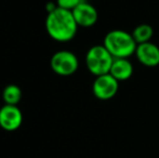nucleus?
Wrapping results in <instances>:
<instances>
[{
  "instance_id": "nucleus-7",
  "label": "nucleus",
  "mask_w": 159,
  "mask_h": 158,
  "mask_svg": "<svg viewBox=\"0 0 159 158\" xmlns=\"http://www.w3.org/2000/svg\"><path fill=\"white\" fill-rule=\"evenodd\" d=\"M76 23L80 27H92L98 19V10L91 3L84 1L71 11Z\"/></svg>"
},
{
  "instance_id": "nucleus-11",
  "label": "nucleus",
  "mask_w": 159,
  "mask_h": 158,
  "mask_svg": "<svg viewBox=\"0 0 159 158\" xmlns=\"http://www.w3.org/2000/svg\"><path fill=\"white\" fill-rule=\"evenodd\" d=\"M153 35H154V29L148 24L138 25L133 29V32H132V37H133V39L135 40V42L138 44L151 41Z\"/></svg>"
},
{
  "instance_id": "nucleus-1",
  "label": "nucleus",
  "mask_w": 159,
  "mask_h": 158,
  "mask_svg": "<svg viewBox=\"0 0 159 158\" xmlns=\"http://www.w3.org/2000/svg\"><path fill=\"white\" fill-rule=\"evenodd\" d=\"M46 29L53 40L67 42L76 36L78 25L71 11L57 8L53 12L47 15Z\"/></svg>"
},
{
  "instance_id": "nucleus-3",
  "label": "nucleus",
  "mask_w": 159,
  "mask_h": 158,
  "mask_svg": "<svg viewBox=\"0 0 159 158\" xmlns=\"http://www.w3.org/2000/svg\"><path fill=\"white\" fill-rule=\"evenodd\" d=\"M113 62L114 56L105 48L104 44L91 47L86 54L87 68L95 77L109 74Z\"/></svg>"
},
{
  "instance_id": "nucleus-5",
  "label": "nucleus",
  "mask_w": 159,
  "mask_h": 158,
  "mask_svg": "<svg viewBox=\"0 0 159 158\" xmlns=\"http://www.w3.org/2000/svg\"><path fill=\"white\" fill-rule=\"evenodd\" d=\"M119 89V81L111 74H105L95 77L92 84V92L95 97L102 101L111 100L117 94Z\"/></svg>"
},
{
  "instance_id": "nucleus-10",
  "label": "nucleus",
  "mask_w": 159,
  "mask_h": 158,
  "mask_svg": "<svg viewBox=\"0 0 159 158\" xmlns=\"http://www.w3.org/2000/svg\"><path fill=\"white\" fill-rule=\"evenodd\" d=\"M2 99L8 105H17L22 100V90L16 84H8L2 91Z\"/></svg>"
},
{
  "instance_id": "nucleus-12",
  "label": "nucleus",
  "mask_w": 159,
  "mask_h": 158,
  "mask_svg": "<svg viewBox=\"0 0 159 158\" xmlns=\"http://www.w3.org/2000/svg\"><path fill=\"white\" fill-rule=\"evenodd\" d=\"M84 0H57V4L59 8L64 10L73 11L77 6H79Z\"/></svg>"
},
{
  "instance_id": "nucleus-8",
  "label": "nucleus",
  "mask_w": 159,
  "mask_h": 158,
  "mask_svg": "<svg viewBox=\"0 0 159 158\" xmlns=\"http://www.w3.org/2000/svg\"><path fill=\"white\" fill-rule=\"evenodd\" d=\"M135 56L141 64L147 67H155L159 65V47L153 42L138 44L135 50Z\"/></svg>"
},
{
  "instance_id": "nucleus-6",
  "label": "nucleus",
  "mask_w": 159,
  "mask_h": 158,
  "mask_svg": "<svg viewBox=\"0 0 159 158\" xmlns=\"http://www.w3.org/2000/svg\"><path fill=\"white\" fill-rule=\"evenodd\" d=\"M23 122V114L17 105L4 104L0 108V127L6 131H15Z\"/></svg>"
},
{
  "instance_id": "nucleus-2",
  "label": "nucleus",
  "mask_w": 159,
  "mask_h": 158,
  "mask_svg": "<svg viewBox=\"0 0 159 158\" xmlns=\"http://www.w3.org/2000/svg\"><path fill=\"white\" fill-rule=\"evenodd\" d=\"M103 44L114 59H129L135 53L138 47L132 34L122 29H114L107 33Z\"/></svg>"
},
{
  "instance_id": "nucleus-9",
  "label": "nucleus",
  "mask_w": 159,
  "mask_h": 158,
  "mask_svg": "<svg viewBox=\"0 0 159 158\" xmlns=\"http://www.w3.org/2000/svg\"><path fill=\"white\" fill-rule=\"evenodd\" d=\"M109 74L118 81H125L133 75V64L129 59H114Z\"/></svg>"
},
{
  "instance_id": "nucleus-4",
  "label": "nucleus",
  "mask_w": 159,
  "mask_h": 158,
  "mask_svg": "<svg viewBox=\"0 0 159 158\" xmlns=\"http://www.w3.org/2000/svg\"><path fill=\"white\" fill-rule=\"evenodd\" d=\"M50 66L53 72L60 76H70L77 72L79 61L75 53L71 51L61 50L52 55Z\"/></svg>"
}]
</instances>
